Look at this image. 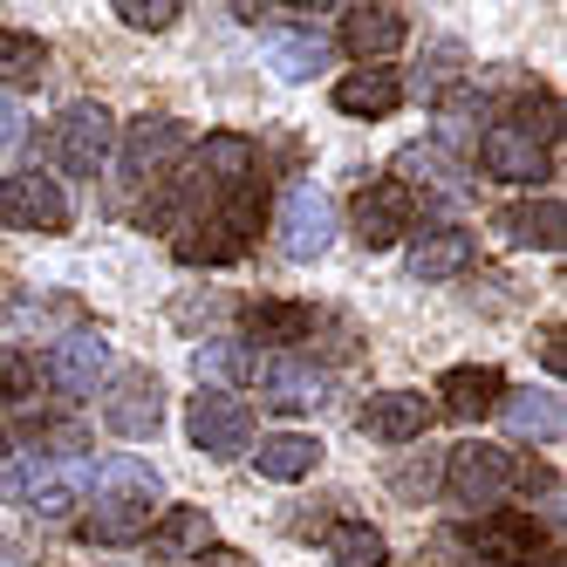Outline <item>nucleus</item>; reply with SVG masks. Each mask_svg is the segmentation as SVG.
Wrapping results in <instances>:
<instances>
[{
    "label": "nucleus",
    "mask_w": 567,
    "mask_h": 567,
    "mask_svg": "<svg viewBox=\"0 0 567 567\" xmlns=\"http://www.w3.org/2000/svg\"><path fill=\"white\" fill-rule=\"evenodd\" d=\"M96 465L83 452H34L21 472H14V499H28L34 519H69L75 506H83Z\"/></svg>",
    "instance_id": "7ed1b4c3"
},
{
    "label": "nucleus",
    "mask_w": 567,
    "mask_h": 567,
    "mask_svg": "<svg viewBox=\"0 0 567 567\" xmlns=\"http://www.w3.org/2000/svg\"><path fill=\"white\" fill-rule=\"evenodd\" d=\"M431 417H437V403L424 390H383V396L362 403L355 424H362V437H377V444H417L431 431Z\"/></svg>",
    "instance_id": "2eb2a0df"
},
{
    "label": "nucleus",
    "mask_w": 567,
    "mask_h": 567,
    "mask_svg": "<svg viewBox=\"0 0 567 567\" xmlns=\"http://www.w3.org/2000/svg\"><path fill=\"white\" fill-rule=\"evenodd\" d=\"M8 315H14V295H8V288H0V321H8Z\"/></svg>",
    "instance_id": "ea45409f"
},
{
    "label": "nucleus",
    "mask_w": 567,
    "mask_h": 567,
    "mask_svg": "<svg viewBox=\"0 0 567 567\" xmlns=\"http://www.w3.org/2000/svg\"><path fill=\"white\" fill-rule=\"evenodd\" d=\"M472 233L465 226H431V233H417V247H411V280H452V274H465L472 267Z\"/></svg>",
    "instance_id": "5701e85b"
},
{
    "label": "nucleus",
    "mask_w": 567,
    "mask_h": 567,
    "mask_svg": "<svg viewBox=\"0 0 567 567\" xmlns=\"http://www.w3.org/2000/svg\"><path fill=\"white\" fill-rule=\"evenodd\" d=\"M493 233L506 239V247H519V254H554L560 233H567V206H560L554 192H540V198H513V206L493 213Z\"/></svg>",
    "instance_id": "4468645a"
},
{
    "label": "nucleus",
    "mask_w": 567,
    "mask_h": 567,
    "mask_svg": "<svg viewBox=\"0 0 567 567\" xmlns=\"http://www.w3.org/2000/svg\"><path fill=\"white\" fill-rule=\"evenodd\" d=\"M396 103H403V83L390 69H349L336 83V110L342 116H390Z\"/></svg>",
    "instance_id": "a878e982"
},
{
    "label": "nucleus",
    "mask_w": 567,
    "mask_h": 567,
    "mask_svg": "<svg viewBox=\"0 0 567 567\" xmlns=\"http://www.w3.org/2000/svg\"><path fill=\"white\" fill-rule=\"evenodd\" d=\"M14 137H21V103H14V96H0V151H8Z\"/></svg>",
    "instance_id": "e433bc0d"
},
{
    "label": "nucleus",
    "mask_w": 567,
    "mask_h": 567,
    "mask_svg": "<svg viewBox=\"0 0 567 567\" xmlns=\"http://www.w3.org/2000/svg\"><path fill=\"white\" fill-rule=\"evenodd\" d=\"M417 567H452V560H444V554H417Z\"/></svg>",
    "instance_id": "58836bf2"
},
{
    "label": "nucleus",
    "mask_w": 567,
    "mask_h": 567,
    "mask_svg": "<svg viewBox=\"0 0 567 567\" xmlns=\"http://www.w3.org/2000/svg\"><path fill=\"white\" fill-rule=\"evenodd\" d=\"M499 417H506V431H513V437H526V444H554V437H560V424H567L554 390H506Z\"/></svg>",
    "instance_id": "b1692460"
},
{
    "label": "nucleus",
    "mask_w": 567,
    "mask_h": 567,
    "mask_svg": "<svg viewBox=\"0 0 567 567\" xmlns=\"http://www.w3.org/2000/svg\"><path fill=\"white\" fill-rule=\"evenodd\" d=\"M478 165L493 172V178H506V185H540L554 165H547V144H534V137H519L513 124H499V131H485V144H478Z\"/></svg>",
    "instance_id": "aec40b11"
},
{
    "label": "nucleus",
    "mask_w": 567,
    "mask_h": 567,
    "mask_svg": "<svg viewBox=\"0 0 567 567\" xmlns=\"http://www.w3.org/2000/svg\"><path fill=\"white\" fill-rule=\"evenodd\" d=\"M42 355H28V349H0V411H21V403L42 396Z\"/></svg>",
    "instance_id": "c85d7f7f"
},
{
    "label": "nucleus",
    "mask_w": 567,
    "mask_h": 567,
    "mask_svg": "<svg viewBox=\"0 0 567 567\" xmlns=\"http://www.w3.org/2000/svg\"><path fill=\"white\" fill-rule=\"evenodd\" d=\"M254 233H260V198L247 185L233 198H213L206 213H192L178 226V239H172V254H178V267H233L254 247Z\"/></svg>",
    "instance_id": "f03ea898"
},
{
    "label": "nucleus",
    "mask_w": 567,
    "mask_h": 567,
    "mask_svg": "<svg viewBox=\"0 0 567 567\" xmlns=\"http://www.w3.org/2000/svg\"><path fill=\"white\" fill-rule=\"evenodd\" d=\"M465 547L485 554L493 567H534V554H547V526L534 513H519V506H493L465 534Z\"/></svg>",
    "instance_id": "9d476101"
},
{
    "label": "nucleus",
    "mask_w": 567,
    "mask_h": 567,
    "mask_svg": "<svg viewBox=\"0 0 567 567\" xmlns=\"http://www.w3.org/2000/svg\"><path fill=\"white\" fill-rule=\"evenodd\" d=\"M254 172H260V144H254V137H239V131H219V137L198 144L192 178H178L172 192H192V198L206 192V206H213V198L247 192V185H254Z\"/></svg>",
    "instance_id": "423d86ee"
},
{
    "label": "nucleus",
    "mask_w": 567,
    "mask_h": 567,
    "mask_svg": "<svg viewBox=\"0 0 567 567\" xmlns=\"http://www.w3.org/2000/svg\"><path fill=\"white\" fill-rule=\"evenodd\" d=\"M444 185V192H458V172L444 165V151L437 144H411V151H396V185L403 192H417V185Z\"/></svg>",
    "instance_id": "7c9ffc66"
},
{
    "label": "nucleus",
    "mask_w": 567,
    "mask_h": 567,
    "mask_svg": "<svg viewBox=\"0 0 567 567\" xmlns=\"http://www.w3.org/2000/svg\"><path fill=\"white\" fill-rule=\"evenodd\" d=\"M239 329H247V342H267V349H295L321 329V315L308 301H254L247 315H239Z\"/></svg>",
    "instance_id": "4be33fe9"
},
{
    "label": "nucleus",
    "mask_w": 567,
    "mask_h": 567,
    "mask_svg": "<svg viewBox=\"0 0 567 567\" xmlns=\"http://www.w3.org/2000/svg\"><path fill=\"white\" fill-rule=\"evenodd\" d=\"M403 42H411V14H403V8H342V49L362 69L390 62Z\"/></svg>",
    "instance_id": "f3484780"
},
{
    "label": "nucleus",
    "mask_w": 567,
    "mask_h": 567,
    "mask_svg": "<svg viewBox=\"0 0 567 567\" xmlns=\"http://www.w3.org/2000/svg\"><path fill=\"white\" fill-rule=\"evenodd\" d=\"M103 424H110L116 437H131V444L157 437V431H165V383H157L144 362L116 370L110 390H103Z\"/></svg>",
    "instance_id": "0eeeda50"
},
{
    "label": "nucleus",
    "mask_w": 567,
    "mask_h": 567,
    "mask_svg": "<svg viewBox=\"0 0 567 567\" xmlns=\"http://www.w3.org/2000/svg\"><path fill=\"white\" fill-rule=\"evenodd\" d=\"M198 383L206 390H226V383H239V377H254V349L247 342H198Z\"/></svg>",
    "instance_id": "c756f323"
},
{
    "label": "nucleus",
    "mask_w": 567,
    "mask_h": 567,
    "mask_svg": "<svg viewBox=\"0 0 567 567\" xmlns=\"http://www.w3.org/2000/svg\"><path fill=\"white\" fill-rule=\"evenodd\" d=\"M157 499H165V478H157L144 458H110L103 478H96V506L83 513V534L90 547H131L151 534L157 519Z\"/></svg>",
    "instance_id": "f257e3e1"
},
{
    "label": "nucleus",
    "mask_w": 567,
    "mask_h": 567,
    "mask_svg": "<svg viewBox=\"0 0 567 567\" xmlns=\"http://www.w3.org/2000/svg\"><path fill=\"white\" fill-rule=\"evenodd\" d=\"M116 21H124V28H137V34H165L185 8H178V0H116V8H110Z\"/></svg>",
    "instance_id": "72a5a7b5"
},
{
    "label": "nucleus",
    "mask_w": 567,
    "mask_h": 567,
    "mask_svg": "<svg viewBox=\"0 0 567 567\" xmlns=\"http://www.w3.org/2000/svg\"><path fill=\"white\" fill-rule=\"evenodd\" d=\"M103 370H110V342H103L96 329H75V336H62V342L49 349V362H42V377H49L62 396H96Z\"/></svg>",
    "instance_id": "dca6fc26"
},
{
    "label": "nucleus",
    "mask_w": 567,
    "mask_h": 567,
    "mask_svg": "<svg viewBox=\"0 0 567 567\" xmlns=\"http://www.w3.org/2000/svg\"><path fill=\"white\" fill-rule=\"evenodd\" d=\"M110 151H116V116H110L103 103H69V110L55 116V157H62V172L103 178Z\"/></svg>",
    "instance_id": "1a4fd4ad"
},
{
    "label": "nucleus",
    "mask_w": 567,
    "mask_h": 567,
    "mask_svg": "<svg viewBox=\"0 0 567 567\" xmlns=\"http://www.w3.org/2000/svg\"><path fill=\"white\" fill-rule=\"evenodd\" d=\"M390 485H396L403 499H431V493H437V465H431V458H424V465H403V472H390Z\"/></svg>",
    "instance_id": "f704fd0d"
},
{
    "label": "nucleus",
    "mask_w": 567,
    "mask_h": 567,
    "mask_svg": "<svg viewBox=\"0 0 567 567\" xmlns=\"http://www.w3.org/2000/svg\"><path fill=\"white\" fill-rule=\"evenodd\" d=\"M513 131L534 137V144H554L560 137V103H554V90H526L513 103Z\"/></svg>",
    "instance_id": "2f4dec72"
},
{
    "label": "nucleus",
    "mask_w": 567,
    "mask_h": 567,
    "mask_svg": "<svg viewBox=\"0 0 567 567\" xmlns=\"http://www.w3.org/2000/svg\"><path fill=\"white\" fill-rule=\"evenodd\" d=\"M144 540H151V560H192V554L213 547V513L206 506H165Z\"/></svg>",
    "instance_id": "412c9836"
},
{
    "label": "nucleus",
    "mask_w": 567,
    "mask_h": 567,
    "mask_svg": "<svg viewBox=\"0 0 567 567\" xmlns=\"http://www.w3.org/2000/svg\"><path fill=\"white\" fill-rule=\"evenodd\" d=\"M321 554H329V567H390V540L370 519H336L321 534Z\"/></svg>",
    "instance_id": "bb28decb"
},
{
    "label": "nucleus",
    "mask_w": 567,
    "mask_h": 567,
    "mask_svg": "<svg viewBox=\"0 0 567 567\" xmlns=\"http://www.w3.org/2000/svg\"><path fill=\"white\" fill-rule=\"evenodd\" d=\"M185 437L206 458H239V452H254V411L233 390H198L185 411Z\"/></svg>",
    "instance_id": "6e6552de"
},
{
    "label": "nucleus",
    "mask_w": 567,
    "mask_h": 567,
    "mask_svg": "<svg viewBox=\"0 0 567 567\" xmlns=\"http://www.w3.org/2000/svg\"><path fill=\"white\" fill-rule=\"evenodd\" d=\"M0 219L14 233H69V192L49 172H14L0 178Z\"/></svg>",
    "instance_id": "f8f14e48"
},
{
    "label": "nucleus",
    "mask_w": 567,
    "mask_h": 567,
    "mask_svg": "<svg viewBox=\"0 0 567 567\" xmlns=\"http://www.w3.org/2000/svg\"><path fill=\"white\" fill-rule=\"evenodd\" d=\"M540 362H547V370H560V362H567V355H560V329H554V321L540 329Z\"/></svg>",
    "instance_id": "4c0bfd02"
},
{
    "label": "nucleus",
    "mask_w": 567,
    "mask_h": 567,
    "mask_svg": "<svg viewBox=\"0 0 567 567\" xmlns=\"http://www.w3.org/2000/svg\"><path fill=\"white\" fill-rule=\"evenodd\" d=\"M254 465H260V478H280V485L315 478V465H321V437H308V431H274V437H260Z\"/></svg>",
    "instance_id": "393cba45"
},
{
    "label": "nucleus",
    "mask_w": 567,
    "mask_h": 567,
    "mask_svg": "<svg viewBox=\"0 0 567 567\" xmlns=\"http://www.w3.org/2000/svg\"><path fill=\"white\" fill-rule=\"evenodd\" d=\"M280 254L288 260H321L329 254V239H336V206H329V192L321 185H295L288 198H280Z\"/></svg>",
    "instance_id": "9b49d317"
},
{
    "label": "nucleus",
    "mask_w": 567,
    "mask_h": 567,
    "mask_svg": "<svg viewBox=\"0 0 567 567\" xmlns=\"http://www.w3.org/2000/svg\"><path fill=\"white\" fill-rule=\"evenodd\" d=\"M0 75H8V83H42L49 75V42L42 34H21V28H0Z\"/></svg>",
    "instance_id": "cd10ccee"
},
{
    "label": "nucleus",
    "mask_w": 567,
    "mask_h": 567,
    "mask_svg": "<svg viewBox=\"0 0 567 567\" xmlns=\"http://www.w3.org/2000/svg\"><path fill=\"white\" fill-rule=\"evenodd\" d=\"M329 62V49H321V34H280L274 42V69L288 75V83H308V75Z\"/></svg>",
    "instance_id": "473e14b6"
},
{
    "label": "nucleus",
    "mask_w": 567,
    "mask_h": 567,
    "mask_svg": "<svg viewBox=\"0 0 567 567\" xmlns=\"http://www.w3.org/2000/svg\"><path fill=\"white\" fill-rule=\"evenodd\" d=\"M349 219H355V239H362V247L383 254V247H396V239L411 233V219H417V192H403L396 178H370V185L355 192Z\"/></svg>",
    "instance_id": "ddd939ff"
},
{
    "label": "nucleus",
    "mask_w": 567,
    "mask_h": 567,
    "mask_svg": "<svg viewBox=\"0 0 567 567\" xmlns=\"http://www.w3.org/2000/svg\"><path fill=\"white\" fill-rule=\"evenodd\" d=\"M513 478H519L513 452H499V444H485V437L478 444H452V452H444V472H437V485L458 506H499L513 493Z\"/></svg>",
    "instance_id": "20e7f679"
},
{
    "label": "nucleus",
    "mask_w": 567,
    "mask_h": 567,
    "mask_svg": "<svg viewBox=\"0 0 567 567\" xmlns=\"http://www.w3.org/2000/svg\"><path fill=\"white\" fill-rule=\"evenodd\" d=\"M185 151V124L178 116H137L124 124V157H116V198L144 192V185H165L172 157Z\"/></svg>",
    "instance_id": "39448f33"
},
{
    "label": "nucleus",
    "mask_w": 567,
    "mask_h": 567,
    "mask_svg": "<svg viewBox=\"0 0 567 567\" xmlns=\"http://www.w3.org/2000/svg\"><path fill=\"white\" fill-rule=\"evenodd\" d=\"M0 452H8V444H0Z\"/></svg>",
    "instance_id": "a19ab883"
},
{
    "label": "nucleus",
    "mask_w": 567,
    "mask_h": 567,
    "mask_svg": "<svg viewBox=\"0 0 567 567\" xmlns=\"http://www.w3.org/2000/svg\"><path fill=\"white\" fill-rule=\"evenodd\" d=\"M437 396H444V411L452 417H493L499 403H506V377L493 370V362H458V370H444L437 377Z\"/></svg>",
    "instance_id": "a211bd4d"
},
{
    "label": "nucleus",
    "mask_w": 567,
    "mask_h": 567,
    "mask_svg": "<svg viewBox=\"0 0 567 567\" xmlns=\"http://www.w3.org/2000/svg\"><path fill=\"white\" fill-rule=\"evenodd\" d=\"M254 377H260V396L274 411H315L321 390H329V377L301 355H267V362H254Z\"/></svg>",
    "instance_id": "6ab92c4d"
},
{
    "label": "nucleus",
    "mask_w": 567,
    "mask_h": 567,
    "mask_svg": "<svg viewBox=\"0 0 567 567\" xmlns=\"http://www.w3.org/2000/svg\"><path fill=\"white\" fill-rule=\"evenodd\" d=\"M185 567H260L254 554H239V547H206V554H192Z\"/></svg>",
    "instance_id": "c9c22d12"
}]
</instances>
